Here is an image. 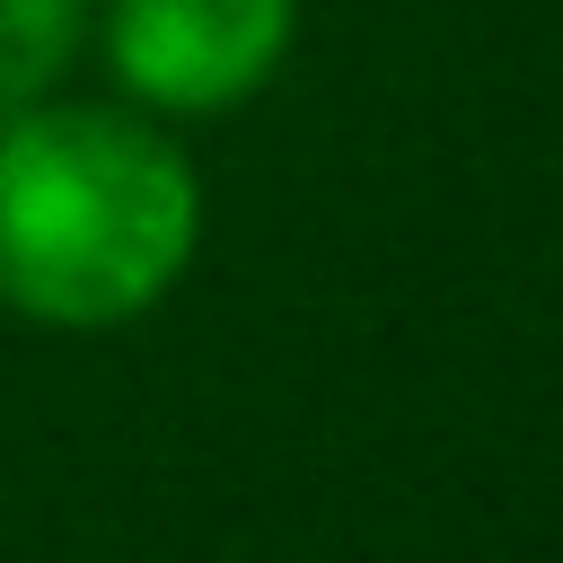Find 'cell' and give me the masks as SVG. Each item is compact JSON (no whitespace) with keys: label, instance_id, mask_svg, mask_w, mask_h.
<instances>
[{"label":"cell","instance_id":"6da1fadb","mask_svg":"<svg viewBox=\"0 0 563 563\" xmlns=\"http://www.w3.org/2000/svg\"><path fill=\"white\" fill-rule=\"evenodd\" d=\"M185 150L114 106H26L0 123V299L35 325H123L194 255Z\"/></svg>","mask_w":563,"mask_h":563},{"label":"cell","instance_id":"3957f363","mask_svg":"<svg viewBox=\"0 0 563 563\" xmlns=\"http://www.w3.org/2000/svg\"><path fill=\"white\" fill-rule=\"evenodd\" d=\"M88 26V0H0V123L44 106V88L70 70Z\"/></svg>","mask_w":563,"mask_h":563},{"label":"cell","instance_id":"7a4b0ae2","mask_svg":"<svg viewBox=\"0 0 563 563\" xmlns=\"http://www.w3.org/2000/svg\"><path fill=\"white\" fill-rule=\"evenodd\" d=\"M299 0H114L106 62L158 114H229L290 53Z\"/></svg>","mask_w":563,"mask_h":563}]
</instances>
